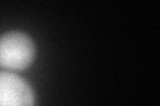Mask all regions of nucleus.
<instances>
[{
    "instance_id": "1",
    "label": "nucleus",
    "mask_w": 160,
    "mask_h": 106,
    "mask_svg": "<svg viewBox=\"0 0 160 106\" xmlns=\"http://www.w3.org/2000/svg\"><path fill=\"white\" fill-rule=\"evenodd\" d=\"M33 58V43L20 32L7 33L0 39V64L9 69H23Z\"/></svg>"
},
{
    "instance_id": "2",
    "label": "nucleus",
    "mask_w": 160,
    "mask_h": 106,
    "mask_svg": "<svg viewBox=\"0 0 160 106\" xmlns=\"http://www.w3.org/2000/svg\"><path fill=\"white\" fill-rule=\"evenodd\" d=\"M0 106H33L28 84L11 73H0Z\"/></svg>"
}]
</instances>
